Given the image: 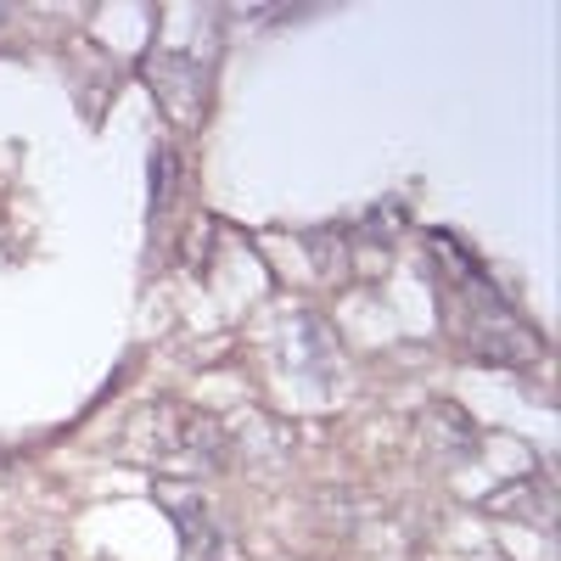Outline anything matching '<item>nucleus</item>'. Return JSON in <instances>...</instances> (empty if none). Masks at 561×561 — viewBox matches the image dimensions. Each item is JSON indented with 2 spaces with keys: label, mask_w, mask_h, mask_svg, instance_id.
<instances>
[{
  "label": "nucleus",
  "mask_w": 561,
  "mask_h": 561,
  "mask_svg": "<svg viewBox=\"0 0 561 561\" xmlns=\"http://www.w3.org/2000/svg\"><path fill=\"white\" fill-rule=\"evenodd\" d=\"M169 185H174V152L158 147V152H152V203H158V208L169 203Z\"/></svg>",
  "instance_id": "nucleus-3"
},
{
  "label": "nucleus",
  "mask_w": 561,
  "mask_h": 561,
  "mask_svg": "<svg viewBox=\"0 0 561 561\" xmlns=\"http://www.w3.org/2000/svg\"><path fill=\"white\" fill-rule=\"evenodd\" d=\"M7 18H12V12H7V7H0V23H7Z\"/></svg>",
  "instance_id": "nucleus-4"
},
{
  "label": "nucleus",
  "mask_w": 561,
  "mask_h": 561,
  "mask_svg": "<svg viewBox=\"0 0 561 561\" xmlns=\"http://www.w3.org/2000/svg\"><path fill=\"white\" fill-rule=\"evenodd\" d=\"M421 444H427V455L433 460H444V466H460V460H478V449H483V433L472 427V415L466 410H455V404H427L421 410Z\"/></svg>",
  "instance_id": "nucleus-2"
},
{
  "label": "nucleus",
  "mask_w": 561,
  "mask_h": 561,
  "mask_svg": "<svg viewBox=\"0 0 561 561\" xmlns=\"http://www.w3.org/2000/svg\"><path fill=\"white\" fill-rule=\"evenodd\" d=\"M152 96H158V107L185 129V124L203 113V96H208V73H203V62H197V57H185V51H163V57L152 62Z\"/></svg>",
  "instance_id": "nucleus-1"
}]
</instances>
